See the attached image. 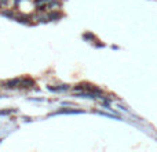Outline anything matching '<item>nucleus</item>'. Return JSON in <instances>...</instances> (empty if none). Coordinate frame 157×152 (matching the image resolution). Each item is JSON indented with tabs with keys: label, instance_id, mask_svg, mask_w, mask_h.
<instances>
[{
	"label": "nucleus",
	"instance_id": "nucleus-11",
	"mask_svg": "<svg viewBox=\"0 0 157 152\" xmlns=\"http://www.w3.org/2000/svg\"><path fill=\"white\" fill-rule=\"evenodd\" d=\"M18 2H21V0H15V3H17V4H18Z\"/></svg>",
	"mask_w": 157,
	"mask_h": 152
},
{
	"label": "nucleus",
	"instance_id": "nucleus-2",
	"mask_svg": "<svg viewBox=\"0 0 157 152\" xmlns=\"http://www.w3.org/2000/svg\"><path fill=\"white\" fill-rule=\"evenodd\" d=\"M19 80H21V79L15 78V79H13V80H8V82H6V83H4V86L7 87V89H14V87L19 86Z\"/></svg>",
	"mask_w": 157,
	"mask_h": 152
},
{
	"label": "nucleus",
	"instance_id": "nucleus-7",
	"mask_svg": "<svg viewBox=\"0 0 157 152\" xmlns=\"http://www.w3.org/2000/svg\"><path fill=\"white\" fill-rule=\"evenodd\" d=\"M11 112H15V109H6V111H0V115H8Z\"/></svg>",
	"mask_w": 157,
	"mask_h": 152
},
{
	"label": "nucleus",
	"instance_id": "nucleus-1",
	"mask_svg": "<svg viewBox=\"0 0 157 152\" xmlns=\"http://www.w3.org/2000/svg\"><path fill=\"white\" fill-rule=\"evenodd\" d=\"M33 84H35V82H33L30 78H22L21 80H19V86L18 87H22V89H29V87H32Z\"/></svg>",
	"mask_w": 157,
	"mask_h": 152
},
{
	"label": "nucleus",
	"instance_id": "nucleus-9",
	"mask_svg": "<svg viewBox=\"0 0 157 152\" xmlns=\"http://www.w3.org/2000/svg\"><path fill=\"white\" fill-rule=\"evenodd\" d=\"M8 4V0H0V6H7Z\"/></svg>",
	"mask_w": 157,
	"mask_h": 152
},
{
	"label": "nucleus",
	"instance_id": "nucleus-3",
	"mask_svg": "<svg viewBox=\"0 0 157 152\" xmlns=\"http://www.w3.org/2000/svg\"><path fill=\"white\" fill-rule=\"evenodd\" d=\"M58 114H83V111H76V109H61Z\"/></svg>",
	"mask_w": 157,
	"mask_h": 152
},
{
	"label": "nucleus",
	"instance_id": "nucleus-4",
	"mask_svg": "<svg viewBox=\"0 0 157 152\" xmlns=\"http://www.w3.org/2000/svg\"><path fill=\"white\" fill-rule=\"evenodd\" d=\"M62 17V14L61 13H57V11H54V13H51L48 15V19H58V18H61Z\"/></svg>",
	"mask_w": 157,
	"mask_h": 152
},
{
	"label": "nucleus",
	"instance_id": "nucleus-10",
	"mask_svg": "<svg viewBox=\"0 0 157 152\" xmlns=\"http://www.w3.org/2000/svg\"><path fill=\"white\" fill-rule=\"evenodd\" d=\"M50 0H36V4H40V3H47Z\"/></svg>",
	"mask_w": 157,
	"mask_h": 152
},
{
	"label": "nucleus",
	"instance_id": "nucleus-5",
	"mask_svg": "<svg viewBox=\"0 0 157 152\" xmlns=\"http://www.w3.org/2000/svg\"><path fill=\"white\" fill-rule=\"evenodd\" d=\"M48 7H50V8L59 7V2H58V0H50V3H48Z\"/></svg>",
	"mask_w": 157,
	"mask_h": 152
},
{
	"label": "nucleus",
	"instance_id": "nucleus-6",
	"mask_svg": "<svg viewBox=\"0 0 157 152\" xmlns=\"http://www.w3.org/2000/svg\"><path fill=\"white\" fill-rule=\"evenodd\" d=\"M2 15H6V17H10V18H14V14L11 10H4L2 11Z\"/></svg>",
	"mask_w": 157,
	"mask_h": 152
},
{
	"label": "nucleus",
	"instance_id": "nucleus-8",
	"mask_svg": "<svg viewBox=\"0 0 157 152\" xmlns=\"http://www.w3.org/2000/svg\"><path fill=\"white\" fill-rule=\"evenodd\" d=\"M83 38L84 39H91V40H92V39H94V35H92V33H84Z\"/></svg>",
	"mask_w": 157,
	"mask_h": 152
}]
</instances>
